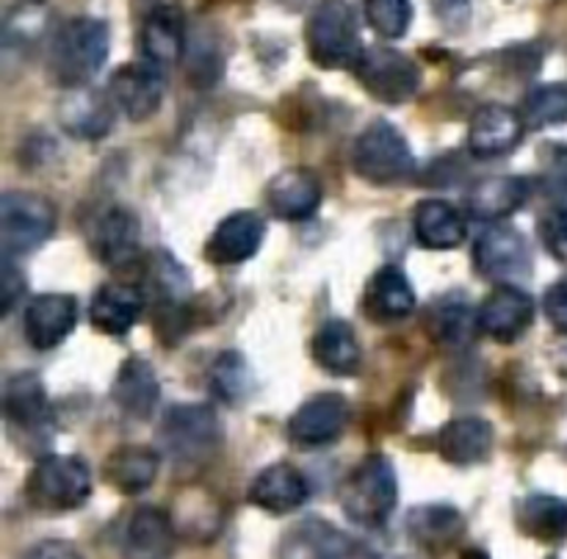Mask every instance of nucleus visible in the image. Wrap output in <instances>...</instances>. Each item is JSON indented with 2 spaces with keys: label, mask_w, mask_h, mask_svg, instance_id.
Instances as JSON below:
<instances>
[{
  "label": "nucleus",
  "mask_w": 567,
  "mask_h": 559,
  "mask_svg": "<svg viewBox=\"0 0 567 559\" xmlns=\"http://www.w3.org/2000/svg\"><path fill=\"white\" fill-rule=\"evenodd\" d=\"M111 33L97 17H72L55 31L48 50V72L61 89H86L109 59Z\"/></svg>",
  "instance_id": "nucleus-1"
},
{
  "label": "nucleus",
  "mask_w": 567,
  "mask_h": 559,
  "mask_svg": "<svg viewBox=\"0 0 567 559\" xmlns=\"http://www.w3.org/2000/svg\"><path fill=\"white\" fill-rule=\"evenodd\" d=\"M3 415L9 437L20 452L39 459L48 457L44 452L53 441L55 421L42 376L33 371H20L11 376L3 391Z\"/></svg>",
  "instance_id": "nucleus-2"
},
{
  "label": "nucleus",
  "mask_w": 567,
  "mask_h": 559,
  "mask_svg": "<svg viewBox=\"0 0 567 559\" xmlns=\"http://www.w3.org/2000/svg\"><path fill=\"white\" fill-rule=\"evenodd\" d=\"M399 501V482L393 463L385 454H369L360 459L341 487V507L352 524L363 529H380L388 524Z\"/></svg>",
  "instance_id": "nucleus-3"
},
{
  "label": "nucleus",
  "mask_w": 567,
  "mask_h": 559,
  "mask_svg": "<svg viewBox=\"0 0 567 559\" xmlns=\"http://www.w3.org/2000/svg\"><path fill=\"white\" fill-rule=\"evenodd\" d=\"M305 44L310 61L321 70H354L363 55V44L352 6L347 0H324L316 6L305 28Z\"/></svg>",
  "instance_id": "nucleus-4"
},
{
  "label": "nucleus",
  "mask_w": 567,
  "mask_h": 559,
  "mask_svg": "<svg viewBox=\"0 0 567 559\" xmlns=\"http://www.w3.org/2000/svg\"><path fill=\"white\" fill-rule=\"evenodd\" d=\"M92 496V474L81 457L48 454L33 465L25 498L39 513H72Z\"/></svg>",
  "instance_id": "nucleus-5"
},
{
  "label": "nucleus",
  "mask_w": 567,
  "mask_h": 559,
  "mask_svg": "<svg viewBox=\"0 0 567 559\" xmlns=\"http://www.w3.org/2000/svg\"><path fill=\"white\" fill-rule=\"evenodd\" d=\"M352 169L371 186H396L413 175L415 158L404 133L377 120L354 138Z\"/></svg>",
  "instance_id": "nucleus-6"
},
{
  "label": "nucleus",
  "mask_w": 567,
  "mask_h": 559,
  "mask_svg": "<svg viewBox=\"0 0 567 559\" xmlns=\"http://www.w3.org/2000/svg\"><path fill=\"white\" fill-rule=\"evenodd\" d=\"M221 421L205 404H177L161 421V446L175 463L197 465L221 446Z\"/></svg>",
  "instance_id": "nucleus-7"
},
{
  "label": "nucleus",
  "mask_w": 567,
  "mask_h": 559,
  "mask_svg": "<svg viewBox=\"0 0 567 559\" xmlns=\"http://www.w3.org/2000/svg\"><path fill=\"white\" fill-rule=\"evenodd\" d=\"M55 227L53 203L42 194L6 191L0 197V249L3 258L42 247Z\"/></svg>",
  "instance_id": "nucleus-8"
},
{
  "label": "nucleus",
  "mask_w": 567,
  "mask_h": 559,
  "mask_svg": "<svg viewBox=\"0 0 567 559\" xmlns=\"http://www.w3.org/2000/svg\"><path fill=\"white\" fill-rule=\"evenodd\" d=\"M352 72L371 97L388 105L408 103L421 89L419 64L410 55L399 53L393 48L363 50Z\"/></svg>",
  "instance_id": "nucleus-9"
},
{
  "label": "nucleus",
  "mask_w": 567,
  "mask_h": 559,
  "mask_svg": "<svg viewBox=\"0 0 567 559\" xmlns=\"http://www.w3.org/2000/svg\"><path fill=\"white\" fill-rule=\"evenodd\" d=\"M474 263L491 280L502 286H518L532 275V249L524 232L509 225H493L474 247Z\"/></svg>",
  "instance_id": "nucleus-10"
},
{
  "label": "nucleus",
  "mask_w": 567,
  "mask_h": 559,
  "mask_svg": "<svg viewBox=\"0 0 567 559\" xmlns=\"http://www.w3.org/2000/svg\"><path fill=\"white\" fill-rule=\"evenodd\" d=\"M164 70L150 61H133L120 66L109 81V97L114 108L131 122H144L158 114L164 100Z\"/></svg>",
  "instance_id": "nucleus-11"
},
{
  "label": "nucleus",
  "mask_w": 567,
  "mask_h": 559,
  "mask_svg": "<svg viewBox=\"0 0 567 559\" xmlns=\"http://www.w3.org/2000/svg\"><path fill=\"white\" fill-rule=\"evenodd\" d=\"M349 424V402L341 393H316L288 421V437L302 448L330 446Z\"/></svg>",
  "instance_id": "nucleus-12"
},
{
  "label": "nucleus",
  "mask_w": 567,
  "mask_h": 559,
  "mask_svg": "<svg viewBox=\"0 0 567 559\" xmlns=\"http://www.w3.org/2000/svg\"><path fill=\"white\" fill-rule=\"evenodd\" d=\"M138 241H142V225H138V216L125 205L105 208L89 230V247L94 258L111 269L131 266L138 258Z\"/></svg>",
  "instance_id": "nucleus-13"
},
{
  "label": "nucleus",
  "mask_w": 567,
  "mask_h": 559,
  "mask_svg": "<svg viewBox=\"0 0 567 559\" xmlns=\"http://www.w3.org/2000/svg\"><path fill=\"white\" fill-rule=\"evenodd\" d=\"M277 559H354V546L330 520L310 515L282 535Z\"/></svg>",
  "instance_id": "nucleus-14"
},
{
  "label": "nucleus",
  "mask_w": 567,
  "mask_h": 559,
  "mask_svg": "<svg viewBox=\"0 0 567 559\" xmlns=\"http://www.w3.org/2000/svg\"><path fill=\"white\" fill-rule=\"evenodd\" d=\"M78 321L75 299L66 293H42L31 299L22 315V335L37 352L55 349L64 338L72 335Z\"/></svg>",
  "instance_id": "nucleus-15"
},
{
  "label": "nucleus",
  "mask_w": 567,
  "mask_h": 559,
  "mask_svg": "<svg viewBox=\"0 0 567 559\" xmlns=\"http://www.w3.org/2000/svg\"><path fill=\"white\" fill-rule=\"evenodd\" d=\"M535 321V302L518 286H498L480 308V332L498 343H513Z\"/></svg>",
  "instance_id": "nucleus-16"
},
{
  "label": "nucleus",
  "mask_w": 567,
  "mask_h": 559,
  "mask_svg": "<svg viewBox=\"0 0 567 559\" xmlns=\"http://www.w3.org/2000/svg\"><path fill=\"white\" fill-rule=\"evenodd\" d=\"M266 221L255 210H236L216 225L214 236L205 244V255L210 263L236 266L255 258L264 244Z\"/></svg>",
  "instance_id": "nucleus-17"
},
{
  "label": "nucleus",
  "mask_w": 567,
  "mask_h": 559,
  "mask_svg": "<svg viewBox=\"0 0 567 559\" xmlns=\"http://www.w3.org/2000/svg\"><path fill=\"white\" fill-rule=\"evenodd\" d=\"M526 122L509 105H482L474 116H471L468 127V149L476 158H498V155L509 153L518 147L524 138Z\"/></svg>",
  "instance_id": "nucleus-18"
},
{
  "label": "nucleus",
  "mask_w": 567,
  "mask_h": 559,
  "mask_svg": "<svg viewBox=\"0 0 567 559\" xmlns=\"http://www.w3.org/2000/svg\"><path fill=\"white\" fill-rule=\"evenodd\" d=\"M175 520L158 507H138L122 531L125 559H169L175 551Z\"/></svg>",
  "instance_id": "nucleus-19"
},
{
  "label": "nucleus",
  "mask_w": 567,
  "mask_h": 559,
  "mask_svg": "<svg viewBox=\"0 0 567 559\" xmlns=\"http://www.w3.org/2000/svg\"><path fill=\"white\" fill-rule=\"evenodd\" d=\"M266 205L277 219L302 221L319 210L321 205V183L308 169H282L266 186Z\"/></svg>",
  "instance_id": "nucleus-20"
},
{
  "label": "nucleus",
  "mask_w": 567,
  "mask_h": 559,
  "mask_svg": "<svg viewBox=\"0 0 567 559\" xmlns=\"http://www.w3.org/2000/svg\"><path fill=\"white\" fill-rule=\"evenodd\" d=\"M310 498V485L299 468L288 463H275L255 476L249 487V501L271 515H288Z\"/></svg>",
  "instance_id": "nucleus-21"
},
{
  "label": "nucleus",
  "mask_w": 567,
  "mask_h": 559,
  "mask_svg": "<svg viewBox=\"0 0 567 559\" xmlns=\"http://www.w3.org/2000/svg\"><path fill=\"white\" fill-rule=\"evenodd\" d=\"M147 293L133 282H105L89 304V319L105 335H125L144 313Z\"/></svg>",
  "instance_id": "nucleus-22"
},
{
  "label": "nucleus",
  "mask_w": 567,
  "mask_h": 559,
  "mask_svg": "<svg viewBox=\"0 0 567 559\" xmlns=\"http://www.w3.org/2000/svg\"><path fill=\"white\" fill-rule=\"evenodd\" d=\"M363 310L377 324H396L415 310V291L399 266L374 271L363 293Z\"/></svg>",
  "instance_id": "nucleus-23"
},
{
  "label": "nucleus",
  "mask_w": 567,
  "mask_h": 559,
  "mask_svg": "<svg viewBox=\"0 0 567 559\" xmlns=\"http://www.w3.org/2000/svg\"><path fill=\"white\" fill-rule=\"evenodd\" d=\"M158 376H155L153 365L147 360L131 358L120 365V371L114 376V385H111V398H114V404L127 418H150L155 404H158Z\"/></svg>",
  "instance_id": "nucleus-24"
},
{
  "label": "nucleus",
  "mask_w": 567,
  "mask_h": 559,
  "mask_svg": "<svg viewBox=\"0 0 567 559\" xmlns=\"http://www.w3.org/2000/svg\"><path fill=\"white\" fill-rule=\"evenodd\" d=\"M310 354H313L316 365L332 376L358 374L360 360H363L358 332L343 319H330L316 330L313 341H310Z\"/></svg>",
  "instance_id": "nucleus-25"
},
{
  "label": "nucleus",
  "mask_w": 567,
  "mask_h": 559,
  "mask_svg": "<svg viewBox=\"0 0 567 559\" xmlns=\"http://www.w3.org/2000/svg\"><path fill=\"white\" fill-rule=\"evenodd\" d=\"M147 288L158 299V330L169 324L177 330L175 321H183V304L188 297V275L169 252H155L147 260Z\"/></svg>",
  "instance_id": "nucleus-26"
},
{
  "label": "nucleus",
  "mask_w": 567,
  "mask_h": 559,
  "mask_svg": "<svg viewBox=\"0 0 567 559\" xmlns=\"http://www.w3.org/2000/svg\"><path fill=\"white\" fill-rule=\"evenodd\" d=\"M138 42H142L144 61L161 66V70L175 64L183 55V48H186V22H183L181 9L155 6L147 20H144Z\"/></svg>",
  "instance_id": "nucleus-27"
},
{
  "label": "nucleus",
  "mask_w": 567,
  "mask_h": 559,
  "mask_svg": "<svg viewBox=\"0 0 567 559\" xmlns=\"http://www.w3.org/2000/svg\"><path fill=\"white\" fill-rule=\"evenodd\" d=\"M59 120L70 136L86 138V142L103 138L114 127V103H111L109 94L75 89L59 105Z\"/></svg>",
  "instance_id": "nucleus-28"
},
{
  "label": "nucleus",
  "mask_w": 567,
  "mask_h": 559,
  "mask_svg": "<svg viewBox=\"0 0 567 559\" xmlns=\"http://www.w3.org/2000/svg\"><path fill=\"white\" fill-rule=\"evenodd\" d=\"M426 330L441 346H468L480 332V310L463 293H446L426 310Z\"/></svg>",
  "instance_id": "nucleus-29"
},
{
  "label": "nucleus",
  "mask_w": 567,
  "mask_h": 559,
  "mask_svg": "<svg viewBox=\"0 0 567 559\" xmlns=\"http://www.w3.org/2000/svg\"><path fill=\"white\" fill-rule=\"evenodd\" d=\"M529 199V183L524 177L513 175H496L480 180L468 191V205L471 216L480 221H502L507 216H513L520 205Z\"/></svg>",
  "instance_id": "nucleus-30"
},
{
  "label": "nucleus",
  "mask_w": 567,
  "mask_h": 559,
  "mask_svg": "<svg viewBox=\"0 0 567 559\" xmlns=\"http://www.w3.org/2000/svg\"><path fill=\"white\" fill-rule=\"evenodd\" d=\"M408 531L424 551L443 553L465 535V518L449 504H424L408 515Z\"/></svg>",
  "instance_id": "nucleus-31"
},
{
  "label": "nucleus",
  "mask_w": 567,
  "mask_h": 559,
  "mask_svg": "<svg viewBox=\"0 0 567 559\" xmlns=\"http://www.w3.org/2000/svg\"><path fill=\"white\" fill-rule=\"evenodd\" d=\"M437 448H441V457L452 465L485 463L493 452V426L474 415L454 418L441 429Z\"/></svg>",
  "instance_id": "nucleus-32"
},
{
  "label": "nucleus",
  "mask_w": 567,
  "mask_h": 559,
  "mask_svg": "<svg viewBox=\"0 0 567 559\" xmlns=\"http://www.w3.org/2000/svg\"><path fill=\"white\" fill-rule=\"evenodd\" d=\"M161 468V457L147 446H120L105 457L103 476L111 487L125 496H138L155 482Z\"/></svg>",
  "instance_id": "nucleus-33"
},
{
  "label": "nucleus",
  "mask_w": 567,
  "mask_h": 559,
  "mask_svg": "<svg viewBox=\"0 0 567 559\" xmlns=\"http://www.w3.org/2000/svg\"><path fill=\"white\" fill-rule=\"evenodd\" d=\"M415 241L426 249H454L465 241V219L446 199H424L413 214Z\"/></svg>",
  "instance_id": "nucleus-34"
},
{
  "label": "nucleus",
  "mask_w": 567,
  "mask_h": 559,
  "mask_svg": "<svg viewBox=\"0 0 567 559\" xmlns=\"http://www.w3.org/2000/svg\"><path fill=\"white\" fill-rule=\"evenodd\" d=\"M518 529L540 542H559L567 537V501L546 493L526 496L515 509Z\"/></svg>",
  "instance_id": "nucleus-35"
},
{
  "label": "nucleus",
  "mask_w": 567,
  "mask_h": 559,
  "mask_svg": "<svg viewBox=\"0 0 567 559\" xmlns=\"http://www.w3.org/2000/svg\"><path fill=\"white\" fill-rule=\"evenodd\" d=\"M48 25V3L42 0H20L6 17L3 53L6 59L22 55L37 44L39 33Z\"/></svg>",
  "instance_id": "nucleus-36"
},
{
  "label": "nucleus",
  "mask_w": 567,
  "mask_h": 559,
  "mask_svg": "<svg viewBox=\"0 0 567 559\" xmlns=\"http://www.w3.org/2000/svg\"><path fill=\"white\" fill-rule=\"evenodd\" d=\"M520 116L532 131L563 125L567 122V83H546V86L535 89L526 97Z\"/></svg>",
  "instance_id": "nucleus-37"
},
{
  "label": "nucleus",
  "mask_w": 567,
  "mask_h": 559,
  "mask_svg": "<svg viewBox=\"0 0 567 559\" xmlns=\"http://www.w3.org/2000/svg\"><path fill=\"white\" fill-rule=\"evenodd\" d=\"M363 11L369 25L382 39L408 37L413 22V3L410 0H363Z\"/></svg>",
  "instance_id": "nucleus-38"
},
{
  "label": "nucleus",
  "mask_w": 567,
  "mask_h": 559,
  "mask_svg": "<svg viewBox=\"0 0 567 559\" xmlns=\"http://www.w3.org/2000/svg\"><path fill=\"white\" fill-rule=\"evenodd\" d=\"M210 385H214L216 396L225 402H238L252 387V376H249L247 360L238 352H225L216 358L214 371H210Z\"/></svg>",
  "instance_id": "nucleus-39"
},
{
  "label": "nucleus",
  "mask_w": 567,
  "mask_h": 559,
  "mask_svg": "<svg viewBox=\"0 0 567 559\" xmlns=\"http://www.w3.org/2000/svg\"><path fill=\"white\" fill-rule=\"evenodd\" d=\"M540 183L548 194H567V144L548 142L540 149Z\"/></svg>",
  "instance_id": "nucleus-40"
},
{
  "label": "nucleus",
  "mask_w": 567,
  "mask_h": 559,
  "mask_svg": "<svg viewBox=\"0 0 567 559\" xmlns=\"http://www.w3.org/2000/svg\"><path fill=\"white\" fill-rule=\"evenodd\" d=\"M540 238L559 263H567V205L565 208H554L540 221Z\"/></svg>",
  "instance_id": "nucleus-41"
},
{
  "label": "nucleus",
  "mask_w": 567,
  "mask_h": 559,
  "mask_svg": "<svg viewBox=\"0 0 567 559\" xmlns=\"http://www.w3.org/2000/svg\"><path fill=\"white\" fill-rule=\"evenodd\" d=\"M22 293H25L22 271L11 263V258H3V269H0V302H3V313H11V308L17 304V299H22Z\"/></svg>",
  "instance_id": "nucleus-42"
},
{
  "label": "nucleus",
  "mask_w": 567,
  "mask_h": 559,
  "mask_svg": "<svg viewBox=\"0 0 567 559\" xmlns=\"http://www.w3.org/2000/svg\"><path fill=\"white\" fill-rule=\"evenodd\" d=\"M543 308H546L548 321L557 327L559 332H567V277L559 282H554L546 291V299H543Z\"/></svg>",
  "instance_id": "nucleus-43"
},
{
  "label": "nucleus",
  "mask_w": 567,
  "mask_h": 559,
  "mask_svg": "<svg viewBox=\"0 0 567 559\" xmlns=\"http://www.w3.org/2000/svg\"><path fill=\"white\" fill-rule=\"evenodd\" d=\"M22 559H83L72 542L64 540H42L33 548H28Z\"/></svg>",
  "instance_id": "nucleus-44"
},
{
  "label": "nucleus",
  "mask_w": 567,
  "mask_h": 559,
  "mask_svg": "<svg viewBox=\"0 0 567 559\" xmlns=\"http://www.w3.org/2000/svg\"><path fill=\"white\" fill-rule=\"evenodd\" d=\"M463 559H491V557H487V553H482V551H465Z\"/></svg>",
  "instance_id": "nucleus-45"
}]
</instances>
